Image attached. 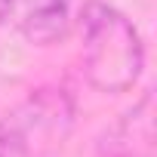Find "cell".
Returning a JSON list of instances; mask_svg holds the SVG:
<instances>
[{"mask_svg":"<svg viewBox=\"0 0 157 157\" xmlns=\"http://www.w3.org/2000/svg\"><path fill=\"white\" fill-rule=\"evenodd\" d=\"M154 93H145L102 136V157H154Z\"/></svg>","mask_w":157,"mask_h":157,"instance_id":"277c9868","label":"cell"},{"mask_svg":"<svg viewBox=\"0 0 157 157\" xmlns=\"http://www.w3.org/2000/svg\"><path fill=\"white\" fill-rule=\"evenodd\" d=\"M74 129V99L40 86L0 117V157H59Z\"/></svg>","mask_w":157,"mask_h":157,"instance_id":"7a4b0ae2","label":"cell"},{"mask_svg":"<svg viewBox=\"0 0 157 157\" xmlns=\"http://www.w3.org/2000/svg\"><path fill=\"white\" fill-rule=\"evenodd\" d=\"M13 6H16V0H0V28H3V22L10 19Z\"/></svg>","mask_w":157,"mask_h":157,"instance_id":"5b68a950","label":"cell"},{"mask_svg":"<svg viewBox=\"0 0 157 157\" xmlns=\"http://www.w3.org/2000/svg\"><path fill=\"white\" fill-rule=\"evenodd\" d=\"M83 71L99 93H126L145 68V43L136 25L102 0H86L83 16Z\"/></svg>","mask_w":157,"mask_h":157,"instance_id":"6da1fadb","label":"cell"},{"mask_svg":"<svg viewBox=\"0 0 157 157\" xmlns=\"http://www.w3.org/2000/svg\"><path fill=\"white\" fill-rule=\"evenodd\" d=\"M86 0H22L19 31L34 46H52L80 25Z\"/></svg>","mask_w":157,"mask_h":157,"instance_id":"3957f363","label":"cell"}]
</instances>
